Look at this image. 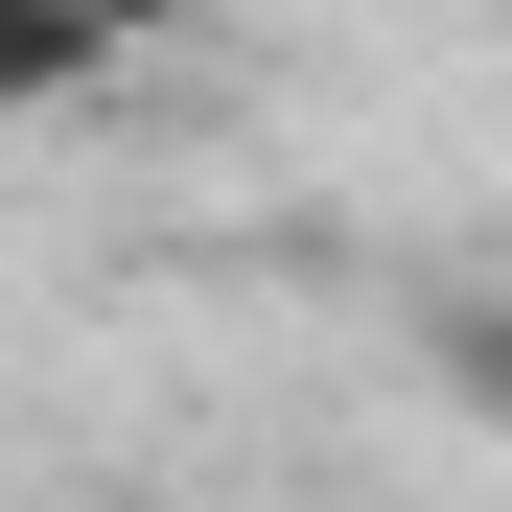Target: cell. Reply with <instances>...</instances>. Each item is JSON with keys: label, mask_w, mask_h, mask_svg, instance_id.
<instances>
[{"label": "cell", "mask_w": 512, "mask_h": 512, "mask_svg": "<svg viewBox=\"0 0 512 512\" xmlns=\"http://www.w3.org/2000/svg\"><path fill=\"white\" fill-rule=\"evenodd\" d=\"M443 396H466V419H512V280H466V303H443Z\"/></svg>", "instance_id": "obj_1"}]
</instances>
